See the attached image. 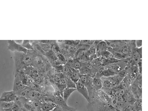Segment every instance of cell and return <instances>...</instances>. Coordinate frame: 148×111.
Instances as JSON below:
<instances>
[{"label": "cell", "mask_w": 148, "mask_h": 111, "mask_svg": "<svg viewBox=\"0 0 148 111\" xmlns=\"http://www.w3.org/2000/svg\"><path fill=\"white\" fill-rule=\"evenodd\" d=\"M76 90H78L79 93H80L81 95L85 98V99L88 102H89V98L88 95L87 89L84 86V84L81 82L79 79L76 84Z\"/></svg>", "instance_id": "cell-5"}, {"label": "cell", "mask_w": 148, "mask_h": 111, "mask_svg": "<svg viewBox=\"0 0 148 111\" xmlns=\"http://www.w3.org/2000/svg\"><path fill=\"white\" fill-rule=\"evenodd\" d=\"M142 46V41L141 40H136L135 41V46L136 48H141Z\"/></svg>", "instance_id": "cell-20"}, {"label": "cell", "mask_w": 148, "mask_h": 111, "mask_svg": "<svg viewBox=\"0 0 148 111\" xmlns=\"http://www.w3.org/2000/svg\"><path fill=\"white\" fill-rule=\"evenodd\" d=\"M0 111H12L11 110V109H2V108H0Z\"/></svg>", "instance_id": "cell-22"}, {"label": "cell", "mask_w": 148, "mask_h": 111, "mask_svg": "<svg viewBox=\"0 0 148 111\" xmlns=\"http://www.w3.org/2000/svg\"><path fill=\"white\" fill-rule=\"evenodd\" d=\"M21 46L27 50H34L32 46V41L23 40V42Z\"/></svg>", "instance_id": "cell-15"}, {"label": "cell", "mask_w": 148, "mask_h": 111, "mask_svg": "<svg viewBox=\"0 0 148 111\" xmlns=\"http://www.w3.org/2000/svg\"><path fill=\"white\" fill-rule=\"evenodd\" d=\"M40 109L41 111H52L57 107V105L51 102H40Z\"/></svg>", "instance_id": "cell-9"}, {"label": "cell", "mask_w": 148, "mask_h": 111, "mask_svg": "<svg viewBox=\"0 0 148 111\" xmlns=\"http://www.w3.org/2000/svg\"><path fill=\"white\" fill-rule=\"evenodd\" d=\"M79 73L81 75H85L87 76L92 77L93 78L96 75L95 73H94L93 72H92V71L89 70L87 68H86L84 66H82L81 69H79Z\"/></svg>", "instance_id": "cell-13"}, {"label": "cell", "mask_w": 148, "mask_h": 111, "mask_svg": "<svg viewBox=\"0 0 148 111\" xmlns=\"http://www.w3.org/2000/svg\"><path fill=\"white\" fill-rule=\"evenodd\" d=\"M93 85L94 90L96 91L101 90L102 88V82L101 78L94 77L93 78Z\"/></svg>", "instance_id": "cell-14"}, {"label": "cell", "mask_w": 148, "mask_h": 111, "mask_svg": "<svg viewBox=\"0 0 148 111\" xmlns=\"http://www.w3.org/2000/svg\"><path fill=\"white\" fill-rule=\"evenodd\" d=\"M14 41L16 43L22 45V42H23V40H14Z\"/></svg>", "instance_id": "cell-21"}, {"label": "cell", "mask_w": 148, "mask_h": 111, "mask_svg": "<svg viewBox=\"0 0 148 111\" xmlns=\"http://www.w3.org/2000/svg\"><path fill=\"white\" fill-rule=\"evenodd\" d=\"M111 99L101 90L95 92L94 98L87 105L88 111H117L111 106Z\"/></svg>", "instance_id": "cell-1"}, {"label": "cell", "mask_w": 148, "mask_h": 111, "mask_svg": "<svg viewBox=\"0 0 148 111\" xmlns=\"http://www.w3.org/2000/svg\"><path fill=\"white\" fill-rule=\"evenodd\" d=\"M108 47H109L105 41H101L98 44L96 49L95 56L97 58L100 57L101 52L105 51H107Z\"/></svg>", "instance_id": "cell-8"}, {"label": "cell", "mask_w": 148, "mask_h": 111, "mask_svg": "<svg viewBox=\"0 0 148 111\" xmlns=\"http://www.w3.org/2000/svg\"><path fill=\"white\" fill-rule=\"evenodd\" d=\"M14 102H3L0 101V108L2 109H11L14 105Z\"/></svg>", "instance_id": "cell-16"}, {"label": "cell", "mask_w": 148, "mask_h": 111, "mask_svg": "<svg viewBox=\"0 0 148 111\" xmlns=\"http://www.w3.org/2000/svg\"><path fill=\"white\" fill-rule=\"evenodd\" d=\"M101 57H103V58H104L106 60H113L114 58L113 57V55L108 51H105L102 52L101 54Z\"/></svg>", "instance_id": "cell-18"}, {"label": "cell", "mask_w": 148, "mask_h": 111, "mask_svg": "<svg viewBox=\"0 0 148 111\" xmlns=\"http://www.w3.org/2000/svg\"><path fill=\"white\" fill-rule=\"evenodd\" d=\"M71 69V73L69 75V78L71 79V80L74 82V83H76L80 79V73L79 72V70H76V69H73L72 68H70Z\"/></svg>", "instance_id": "cell-11"}, {"label": "cell", "mask_w": 148, "mask_h": 111, "mask_svg": "<svg viewBox=\"0 0 148 111\" xmlns=\"http://www.w3.org/2000/svg\"><path fill=\"white\" fill-rule=\"evenodd\" d=\"M101 82H102V88L101 90L104 93L109 94L110 90L112 89V83L108 80L106 77H101Z\"/></svg>", "instance_id": "cell-10"}, {"label": "cell", "mask_w": 148, "mask_h": 111, "mask_svg": "<svg viewBox=\"0 0 148 111\" xmlns=\"http://www.w3.org/2000/svg\"><path fill=\"white\" fill-rule=\"evenodd\" d=\"M65 66L73 69L79 70L82 67V64L78 60L75 58H72L68 60L67 62L65 64Z\"/></svg>", "instance_id": "cell-7"}, {"label": "cell", "mask_w": 148, "mask_h": 111, "mask_svg": "<svg viewBox=\"0 0 148 111\" xmlns=\"http://www.w3.org/2000/svg\"><path fill=\"white\" fill-rule=\"evenodd\" d=\"M63 76L64 77L66 81V84L67 88H75L76 89V85L75 83H74L71 79L69 78V77L68 76H66L63 75Z\"/></svg>", "instance_id": "cell-17"}, {"label": "cell", "mask_w": 148, "mask_h": 111, "mask_svg": "<svg viewBox=\"0 0 148 111\" xmlns=\"http://www.w3.org/2000/svg\"><path fill=\"white\" fill-rule=\"evenodd\" d=\"M17 96L15 95L14 91L4 92L2 93L0 97V101L3 102H14Z\"/></svg>", "instance_id": "cell-4"}, {"label": "cell", "mask_w": 148, "mask_h": 111, "mask_svg": "<svg viewBox=\"0 0 148 111\" xmlns=\"http://www.w3.org/2000/svg\"><path fill=\"white\" fill-rule=\"evenodd\" d=\"M14 77H15V78L14 81V87H13V91L14 92V93L24 90L25 89L27 88L28 87L22 83L18 77L17 76Z\"/></svg>", "instance_id": "cell-6"}, {"label": "cell", "mask_w": 148, "mask_h": 111, "mask_svg": "<svg viewBox=\"0 0 148 111\" xmlns=\"http://www.w3.org/2000/svg\"><path fill=\"white\" fill-rule=\"evenodd\" d=\"M22 111H28L26 110H25V109H23V108H22Z\"/></svg>", "instance_id": "cell-23"}, {"label": "cell", "mask_w": 148, "mask_h": 111, "mask_svg": "<svg viewBox=\"0 0 148 111\" xmlns=\"http://www.w3.org/2000/svg\"><path fill=\"white\" fill-rule=\"evenodd\" d=\"M75 90H76L75 88H67V87H66L64 90H63L62 98L66 103L67 102L69 97H70L71 94L73 92H74Z\"/></svg>", "instance_id": "cell-12"}, {"label": "cell", "mask_w": 148, "mask_h": 111, "mask_svg": "<svg viewBox=\"0 0 148 111\" xmlns=\"http://www.w3.org/2000/svg\"><path fill=\"white\" fill-rule=\"evenodd\" d=\"M128 65H129V64H128V63L125 61H120L119 62L109 64L108 66L104 67L106 69H109L111 72H112L115 75H116L119 72L125 69Z\"/></svg>", "instance_id": "cell-2"}, {"label": "cell", "mask_w": 148, "mask_h": 111, "mask_svg": "<svg viewBox=\"0 0 148 111\" xmlns=\"http://www.w3.org/2000/svg\"><path fill=\"white\" fill-rule=\"evenodd\" d=\"M11 109L12 111H22L20 106L17 103H16L15 102L14 103V105L12 106V107Z\"/></svg>", "instance_id": "cell-19"}, {"label": "cell", "mask_w": 148, "mask_h": 111, "mask_svg": "<svg viewBox=\"0 0 148 111\" xmlns=\"http://www.w3.org/2000/svg\"><path fill=\"white\" fill-rule=\"evenodd\" d=\"M7 49L12 52H20L26 53L28 50L23 47L20 45L16 43L14 40H8Z\"/></svg>", "instance_id": "cell-3"}]
</instances>
